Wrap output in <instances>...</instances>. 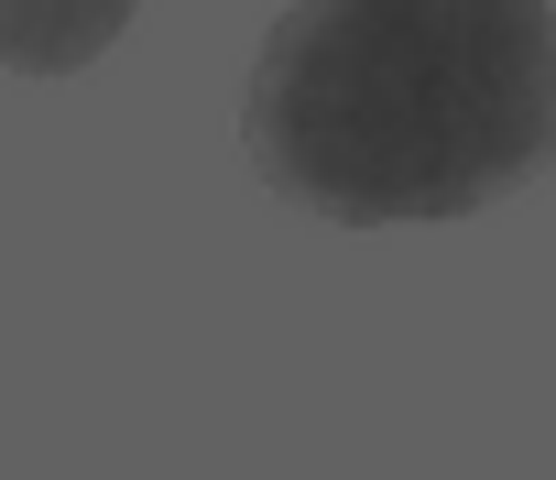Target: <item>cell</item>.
I'll use <instances>...</instances> for the list:
<instances>
[{"mask_svg": "<svg viewBox=\"0 0 556 480\" xmlns=\"http://www.w3.org/2000/svg\"><path fill=\"white\" fill-rule=\"evenodd\" d=\"M240 153L295 218L458 229L556 164V12L285 0L240 77Z\"/></svg>", "mask_w": 556, "mask_h": 480, "instance_id": "6da1fadb", "label": "cell"}, {"mask_svg": "<svg viewBox=\"0 0 556 480\" xmlns=\"http://www.w3.org/2000/svg\"><path fill=\"white\" fill-rule=\"evenodd\" d=\"M142 0H0V66L12 77H88Z\"/></svg>", "mask_w": 556, "mask_h": 480, "instance_id": "7a4b0ae2", "label": "cell"}]
</instances>
